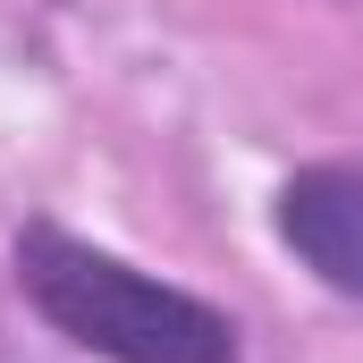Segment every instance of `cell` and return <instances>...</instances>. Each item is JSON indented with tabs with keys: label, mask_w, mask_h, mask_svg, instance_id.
<instances>
[{
	"label": "cell",
	"mask_w": 363,
	"mask_h": 363,
	"mask_svg": "<svg viewBox=\"0 0 363 363\" xmlns=\"http://www.w3.org/2000/svg\"><path fill=\"white\" fill-rule=\"evenodd\" d=\"M279 237L304 271L363 304V161H321L279 186Z\"/></svg>",
	"instance_id": "obj_2"
},
{
	"label": "cell",
	"mask_w": 363,
	"mask_h": 363,
	"mask_svg": "<svg viewBox=\"0 0 363 363\" xmlns=\"http://www.w3.org/2000/svg\"><path fill=\"white\" fill-rule=\"evenodd\" d=\"M17 287L68 347H85L101 363H237L228 313H211L203 296L135 271L68 228L17 237Z\"/></svg>",
	"instance_id": "obj_1"
}]
</instances>
